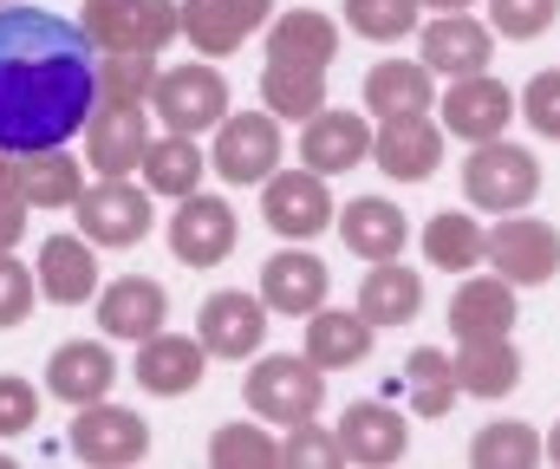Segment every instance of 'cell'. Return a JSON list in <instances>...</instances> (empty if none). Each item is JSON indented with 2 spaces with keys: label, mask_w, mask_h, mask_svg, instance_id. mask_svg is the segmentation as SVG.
<instances>
[{
  "label": "cell",
  "mask_w": 560,
  "mask_h": 469,
  "mask_svg": "<svg viewBox=\"0 0 560 469\" xmlns=\"http://www.w3.org/2000/svg\"><path fill=\"white\" fill-rule=\"evenodd\" d=\"M98 105V46L52 7H0V151H59Z\"/></svg>",
  "instance_id": "6da1fadb"
},
{
  "label": "cell",
  "mask_w": 560,
  "mask_h": 469,
  "mask_svg": "<svg viewBox=\"0 0 560 469\" xmlns=\"http://www.w3.org/2000/svg\"><path fill=\"white\" fill-rule=\"evenodd\" d=\"M319 398H326V372H319L306 352H268V359H255V372L242 378V404H248L261 424H280V431L319 418Z\"/></svg>",
  "instance_id": "7a4b0ae2"
},
{
  "label": "cell",
  "mask_w": 560,
  "mask_h": 469,
  "mask_svg": "<svg viewBox=\"0 0 560 469\" xmlns=\"http://www.w3.org/2000/svg\"><path fill=\"white\" fill-rule=\"evenodd\" d=\"M463 196L482 209V215H515L541 196V156L528 144H509V138H489V144H469L463 163Z\"/></svg>",
  "instance_id": "3957f363"
},
{
  "label": "cell",
  "mask_w": 560,
  "mask_h": 469,
  "mask_svg": "<svg viewBox=\"0 0 560 469\" xmlns=\"http://www.w3.org/2000/svg\"><path fill=\"white\" fill-rule=\"evenodd\" d=\"M79 26L98 52H163L183 33V0H85Z\"/></svg>",
  "instance_id": "277c9868"
},
{
  "label": "cell",
  "mask_w": 560,
  "mask_h": 469,
  "mask_svg": "<svg viewBox=\"0 0 560 469\" xmlns=\"http://www.w3.org/2000/svg\"><path fill=\"white\" fill-rule=\"evenodd\" d=\"M150 189L131 183V176H98V183H85V196L72 202V215H79V235L92 242V248H138L143 235H150Z\"/></svg>",
  "instance_id": "5b68a950"
},
{
  "label": "cell",
  "mask_w": 560,
  "mask_h": 469,
  "mask_svg": "<svg viewBox=\"0 0 560 469\" xmlns=\"http://www.w3.org/2000/svg\"><path fill=\"white\" fill-rule=\"evenodd\" d=\"M150 112L163 118V131H183V138H202L229 118V79L215 66H170L156 72V92H150Z\"/></svg>",
  "instance_id": "8992f818"
},
{
  "label": "cell",
  "mask_w": 560,
  "mask_h": 469,
  "mask_svg": "<svg viewBox=\"0 0 560 469\" xmlns=\"http://www.w3.org/2000/svg\"><path fill=\"white\" fill-rule=\"evenodd\" d=\"M280 163V118L261 105V112H229L215 125V151H209V169L235 189H261Z\"/></svg>",
  "instance_id": "52a82bcc"
},
{
  "label": "cell",
  "mask_w": 560,
  "mask_h": 469,
  "mask_svg": "<svg viewBox=\"0 0 560 469\" xmlns=\"http://www.w3.org/2000/svg\"><path fill=\"white\" fill-rule=\"evenodd\" d=\"M436 112H443V131L450 138L489 144V138H509V125L522 118V98L495 72H463V79H450V92L436 98Z\"/></svg>",
  "instance_id": "ba28073f"
},
{
  "label": "cell",
  "mask_w": 560,
  "mask_h": 469,
  "mask_svg": "<svg viewBox=\"0 0 560 469\" xmlns=\"http://www.w3.org/2000/svg\"><path fill=\"white\" fill-rule=\"evenodd\" d=\"M66 444L72 457L92 469H125V464H143L150 457V424L125 404H79V418L66 424Z\"/></svg>",
  "instance_id": "9c48e42d"
},
{
  "label": "cell",
  "mask_w": 560,
  "mask_h": 469,
  "mask_svg": "<svg viewBox=\"0 0 560 469\" xmlns=\"http://www.w3.org/2000/svg\"><path fill=\"white\" fill-rule=\"evenodd\" d=\"M489 268L515 288H548L560 274V228L541 222V215H502L489 228Z\"/></svg>",
  "instance_id": "30bf717a"
},
{
  "label": "cell",
  "mask_w": 560,
  "mask_h": 469,
  "mask_svg": "<svg viewBox=\"0 0 560 469\" xmlns=\"http://www.w3.org/2000/svg\"><path fill=\"white\" fill-rule=\"evenodd\" d=\"M261 215L287 242H313L319 228L339 222V202H332V189H326L319 169H275L261 183Z\"/></svg>",
  "instance_id": "8fae6325"
},
{
  "label": "cell",
  "mask_w": 560,
  "mask_h": 469,
  "mask_svg": "<svg viewBox=\"0 0 560 469\" xmlns=\"http://www.w3.org/2000/svg\"><path fill=\"white\" fill-rule=\"evenodd\" d=\"M242 242V215L222 202V196H183L176 215H170V248L183 268H222Z\"/></svg>",
  "instance_id": "7c38bea8"
},
{
  "label": "cell",
  "mask_w": 560,
  "mask_h": 469,
  "mask_svg": "<svg viewBox=\"0 0 560 469\" xmlns=\"http://www.w3.org/2000/svg\"><path fill=\"white\" fill-rule=\"evenodd\" d=\"M196 339L209 345V359H255L268 339V301L242 288H215L196 313Z\"/></svg>",
  "instance_id": "4fadbf2b"
},
{
  "label": "cell",
  "mask_w": 560,
  "mask_h": 469,
  "mask_svg": "<svg viewBox=\"0 0 560 469\" xmlns=\"http://www.w3.org/2000/svg\"><path fill=\"white\" fill-rule=\"evenodd\" d=\"M443 125L430 112H405V118H378V138H372V156L392 183H430L436 163H443Z\"/></svg>",
  "instance_id": "5bb4252c"
},
{
  "label": "cell",
  "mask_w": 560,
  "mask_h": 469,
  "mask_svg": "<svg viewBox=\"0 0 560 469\" xmlns=\"http://www.w3.org/2000/svg\"><path fill=\"white\" fill-rule=\"evenodd\" d=\"M79 138H85V163L98 176H138L143 151H150V118H143V105H92Z\"/></svg>",
  "instance_id": "9a60e30c"
},
{
  "label": "cell",
  "mask_w": 560,
  "mask_h": 469,
  "mask_svg": "<svg viewBox=\"0 0 560 469\" xmlns=\"http://www.w3.org/2000/svg\"><path fill=\"white\" fill-rule=\"evenodd\" d=\"M202 372H209V345L202 339H189V332H150V339H138L131 378L150 398H189L202 385Z\"/></svg>",
  "instance_id": "2e32d148"
},
{
  "label": "cell",
  "mask_w": 560,
  "mask_h": 469,
  "mask_svg": "<svg viewBox=\"0 0 560 469\" xmlns=\"http://www.w3.org/2000/svg\"><path fill=\"white\" fill-rule=\"evenodd\" d=\"M332 431H339V457L359 464V469H385L411 450V424H405L392 404H372V398L346 404V418H339Z\"/></svg>",
  "instance_id": "e0dca14e"
},
{
  "label": "cell",
  "mask_w": 560,
  "mask_h": 469,
  "mask_svg": "<svg viewBox=\"0 0 560 469\" xmlns=\"http://www.w3.org/2000/svg\"><path fill=\"white\" fill-rule=\"evenodd\" d=\"M112 378H118V359H112L105 339H66V345H52V359H46V391H52L59 404H72V411L112 398Z\"/></svg>",
  "instance_id": "ac0fdd59"
},
{
  "label": "cell",
  "mask_w": 560,
  "mask_h": 469,
  "mask_svg": "<svg viewBox=\"0 0 560 469\" xmlns=\"http://www.w3.org/2000/svg\"><path fill=\"white\" fill-rule=\"evenodd\" d=\"M495 59V26L476 20V13H436L423 26V66L443 72V79H463V72H489Z\"/></svg>",
  "instance_id": "d6986e66"
},
{
  "label": "cell",
  "mask_w": 560,
  "mask_h": 469,
  "mask_svg": "<svg viewBox=\"0 0 560 469\" xmlns=\"http://www.w3.org/2000/svg\"><path fill=\"white\" fill-rule=\"evenodd\" d=\"M275 0H183V39L202 59H229L255 26H268Z\"/></svg>",
  "instance_id": "ffe728a7"
},
{
  "label": "cell",
  "mask_w": 560,
  "mask_h": 469,
  "mask_svg": "<svg viewBox=\"0 0 560 469\" xmlns=\"http://www.w3.org/2000/svg\"><path fill=\"white\" fill-rule=\"evenodd\" d=\"M372 125L359 112H313L306 131H300V163L319 169V176H339V169H359L372 156Z\"/></svg>",
  "instance_id": "44dd1931"
},
{
  "label": "cell",
  "mask_w": 560,
  "mask_h": 469,
  "mask_svg": "<svg viewBox=\"0 0 560 469\" xmlns=\"http://www.w3.org/2000/svg\"><path fill=\"white\" fill-rule=\"evenodd\" d=\"M39 294L52 307H85L98 301V248L85 235H46L39 242Z\"/></svg>",
  "instance_id": "7402d4cb"
},
{
  "label": "cell",
  "mask_w": 560,
  "mask_h": 469,
  "mask_svg": "<svg viewBox=\"0 0 560 469\" xmlns=\"http://www.w3.org/2000/svg\"><path fill=\"white\" fill-rule=\"evenodd\" d=\"M163 319H170V294L150 274H118L112 288H98L105 339H150V332H163Z\"/></svg>",
  "instance_id": "603a6c76"
},
{
  "label": "cell",
  "mask_w": 560,
  "mask_h": 469,
  "mask_svg": "<svg viewBox=\"0 0 560 469\" xmlns=\"http://www.w3.org/2000/svg\"><path fill=\"white\" fill-rule=\"evenodd\" d=\"M326 288H332V274H326V261L306 255V248H280V255L261 261V301H268V313L306 319L313 307H326Z\"/></svg>",
  "instance_id": "cb8c5ba5"
},
{
  "label": "cell",
  "mask_w": 560,
  "mask_h": 469,
  "mask_svg": "<svg viewBox=\"0 0 560 469\" xmlns=\"http://www.w3.org/2000/svg\"><path fill=\"white\" fill-rule=\"evenodd\" d=\"M515 294H522V288L502 281L495 268L476 274V281H456V294H450V332H456V339L515 332V319H522V301H515Z\"/></svg>",
  "instance_id": "d4e9b609"
},
{
  "label": "cell",
  "mask_w": 560,
  "mask_h": 469,
  "mask_svg": "<svg viewBox=\"0 0 560 469\" xmlns=\"http://www.w3.org/2000/svg\"><path fill=\"white\" fill-rule=\"evenodd\" d=\"M339 242H346L359 261H398L405 242H411V222H405V209L385 202V196H352V202L339 209Z\"/></svg>",
  "instance_id": "484cf974"
},
{
  "label": "cell",
  "mask_w": 560,
  "mask_h": 469,
  "mask_svg": "<svg viewBox=\"0 0 560 469\" xmlns=\"http://www.w3.org/2000/svg\"><path fill=\"white\" fill-rule=\"evenodd\" d=\"M456 378L469 398H509L522 385V352L515 332H482V339H456Z\"/></svg>",
  "instance_id": "4316f807"
},
{
  "label": "cell",
  "mask_w": 560,
  "mask_h": 469,
  "mask_svg": "<svg viewBox=\"0 0 560 469\" xmlns=\"http://www.w3.org/2000/svg\"><path fill=\"white\" fill-rule=\"evenodd\" d=\"M372 332L378 326L359 307H313L306 313V359L319 372H346V365H359L372 352Z\"/></svg>",
  "instance_id": "83f0119b"
},
{
  "label": "cell",
  "mask_w": 560,
  "mask_h": 469,
  "mask_svg": "<svg viewBox=\"0 0 560 469\" xmlns=\"http://www.w3.org/2000/svg\"><path fill=\"white\" fill-rule=\"evenodd\" d=\"M436 105V72L423 59H378L365 72V112L372 118H405Z\"/></svg>",
  "instance_id": "f1b7e54d"
},
{
  "label": "cell",
  "mask_w": 560,
  "mask_h": 469,
  "mask_svg": "<svg viewBox=\"0 0 560 469\" xmlns=\"http://www.w3.org/2000/svg\"><path fill=\"white\" fill-rule=\"evenodd\" d=\"M143 189L150 196H163V202H183V196H196L202 189V176H209V156L196 138H183V131H163V138H150V151H143Z\"/></svg>",
  "instance_id": "f546056e"
},
{
  "label": "cell",
  "mask_w": 560,
  "mask_h": 469,
  "mask_svg": "<svg viewBox=\"0 0 560 469\" xmlns=\"http://www.w3.org/2000/svg\"><path fill=\"white\" fill-rule=\"evenodd\" d=\"M359 313L372 326H405L423 313V274L405 261H372L365 281H359Z\"/></svg>",
  "instance_id": "4dcf8cb0"
},
{
  "label": "cell",
  "mask_w": 560,
  "mask_h": 469,
  "mask_svg": "<svg viewBox=\"0 0 560 469\" xmlns=\"http://www.w3.org/2000/svg\"><path fill=\"white\" fill-rule=\"evenodd\" d=\"M268 59H300V66H332L339 59V20L319 7H287L268 26Z\"/></svg>",
  "instance_id": "1f68e13d"
},
{
  "label": "cell",
  "mask_w": 560,
  "mask_h": 469,
  "mask_svg": "<svg viewBox=\"0 0 560 469\" xmlns=\"http://www.w3.org/2000/svg\"><path fill=\"white\" fill-rule=\"evenodd\" d=\"M85 156H66L59 151H33L20 156V196H26V209H72L79 196H85Z\"/></svg>",
  "instance_id": "d6a6232c"
},
{
  "label": "cell",
  "mask_w": 560,
  "mask_h": 469,
  "mask_svg": "<svg viewBox=\"0 0 560 469\" xmlns=\"http://www.w3.org/2000/svg\"><path fill=\"white\" fill-rule=\"evenodd\" d=\"M261 105L275 118L306 125L313 112H326V66H300V59H268L261 72Z\"/></svg>",
  "instance_id": "836d02e7"
},
{
  "label": "cell",
  "mask_w": 560,
  "mask_h": 469,
  "mask_svg": "<svg viewBox=\"0 0 560 469\" xmlns=\"http://www.w3.org/2000/svg\"><path fill=\"white\" fill-rule=\"evenodd\" d=\"M423 261L450 268V274H469L476 261H489V228H476V215H463V209H443V215L423 222Z\"/></svg>",
  "instance_id": "e575fe53"
},
{
  "label": "cell",
  "mask_w": 560,
  "mask_h": 469,
  "mask_svg": "<svg viewBox=\"0 0 560 469\" xmlns=\"http://www.w3.org/2000/svg\"><path fill=\"white\" fill-rule=\"evenodd\" d=\"M541 457L548 450H541L535 424H522V418H495V424H482L469 437V464L476 469H528V464H541Z\"/></svg>",
  "instance_id": "d590c367"
},
{
  "label": "cell",
  "mask_w": 560,
  "mask_h": 469,
  "mask_svg": "<svg viewBox=\"0 0 560 469\" xmlns=\"http://www.w3.org/2000/svg\"><path fill=\"white\" fill-rule=\"evenodd\" d=\"M405 385H411V404L423 418H443L456 398H463V378H456V352H436V345H418L405 359Z\"/></svg>",
  "instance_id": "8d00e7d4"
},
{
  "label": "cell",
  "mask_w": 560,
  "mask_h": 469,
  "mask_svg": "<svg viewBox=\"0 0 560 469\" xmlns=\"http://www.w3.org/2000/svg\"><path fill=\"white\" fill-rule=\"evenodd\" d=\"M156 92V52H98V105H143Z\"/></svg>",
  "instance_id": "74e56055"
},
{
  "label": "cell",
  "mask_w": 560,
  "mask_h": 469,
  "mask_svg": "<svg viewBox=\"0 0 560 469\" xmlns=\"http://www.w3.org/2000/svg\"><path fill=\"white\" fill-rule=\"evenodd\" d=\"M209 464L215 469H268V464H280V444L268 437V424H215Z\"/></svg>",
  "instance_id": "f35d334b"
},
{
  "label": "cell",
  "mask_w": 560,
  "mask_h": 469,
  "mask_svg": "<svg viewBox=\"0 0 560 469\" xmlns=\"http://www.w3.org/2000/svg\"><path fill=\"white\" fill-rule=\"evenodd\" d=\"M418 13H423V0H346V26L378 39V46L418 33Z\"/></svg>",
  "instance_id": "ab89813d"
},
{
  "label": "cell",
  "mask_w": 560,
  "mask_h": 469,
  "mask_svg": "<svg viewBox=\"0 0 560 469\" xmlns=\"http://www.w3.org/2000/svg\"><path fill=\"white\" fill-rule=\"evenodd\" d=\"M560 0H489V26L495 39H541L555 26Z\"/></svg>",
  "instance_id": "60d3db41"
},
{
  "label": "cell",
  "mask_w": 560,
  "mask_h": 469,
  "mask_svg": "<svg viewBox=\"0 0 560 469\" xmlns=\"http://www.w3.org/2000/svg\"><path fill=\"white\" fill-rule=\"evenodd\" d=\"M280 464H293V469H326V464H346L339 457V431H326V424H293L287 431V444H280Z\"/></svg>",
  "instance_id": "b9f144b4"
},
{
  "label": "cell",
  "mask_w": 560,
  "mask_h": 469,
  "mask_svg": "<svg viewBox=\"0 0 560 469\" xmlns=\"http://www.w3.org/2000/svg\"><path fill=\"white\" fill-rule=\"evenodd\" d=\"M39 301V274L13 261V248H0V332L7 326H26V313Z\"/></svg>",
  "instance_id": "7bdbcfd3"
},
{
  "label": "cell",
  "mask_w": 560,
  "mask_h": 469,
  "mask_svg": "<svg viewBox=\"0 0 560 469\" xmlns=\"http://www.w3.org/2000/svg\"><path fill=\"white\" fill-rule=\"evenodd\" d=\"M522 118H528V131H535V138L560 144V66L528 79V92H522Z\"/></svg>",
  "instance_id": "ee69618b"
},
{
  "label": "cell",
  "mask_w": 560,
  "mask_h": 469,
  "mask_svg": "<svg viewBox=\"0 0 560 469\" xmlns=\"http://www.w3.org/2000/svg\"><path fill=\"white\" fill-rule=\"evenodd\" d=\"M39 424V391L13 372H0V437H26Z\"/></svg>",
  "instance_id": "f6af8a7d"
},
{
  "label": "cell",
  "mask_w": 560,
  "mask_h": 469,
  "mask_svg": "<svg viewBox=\"0 0 560 469\" xmlns=\"http://www.w3.org/2000/svg\"><path fill=\"white\" fill-rule=\"evenodd\" d=\"M20 235H26V202L0 196V248H20Z\"/></svg>",
  "instance_id": "bcb514c9"
},
{
  "label": "cell",
  "mask_w": 560,
  "mask_h": 469,
  "mask_svg": "<svg viewBox=\"0 0 560 469\" xmlns=\"http://www.w3.org/2000/svg\"><path fill=\"white\" fill-rule=\"evenodd\" d=\"M0 196H20V156L13 151H0ZM26 202V196H20Z\"/></svg>",
  "instance_id": "7dc6e473"
},
{
  "label": "cell",
  "mask_w": 560,
  "mask_h": 469,
  "mask_svg": "<svg viewBox=\"0 0 560 469\" xmlns=\"http://www.w3.org/2000/svg\"><path fill=\"white\" fill-rule=\"evenodd\" d=\"M423 7H436V13H463V7H476V0H423Z\"/></svg>",
  "instance_id": "c3c4849f"
},
{
  "label": "cell",
  "mask_w": 560,
  "mask_h": 469,
  "mask_svg": "<svg viewBox=\"0 0 560 469\" xmlns=\"http://www.w3.org/2000/svg\"><path fill=\"white\" fill-rule=\"evenodd\" d=\"M541 450H548V464H560V424L548 431V444H541Z\"/></svg>",
  "instance_id": "681fc988"
},
{
  "label": "cell",
  "mask_w": 560,
  "mask_h": 469,
  "mask_svg": "<svg viewBox=\"0 0 560 469\" xmlns=\"http://www.w3.org/2000/svg\"><path fill=\"white\" fill-rule=\"evenodd\" d=\"M0 7H13V0H0Z\"/></svg>",
  "instance_id": "f907efd6"
}]
</instances>
